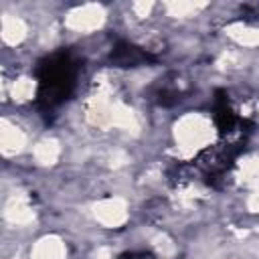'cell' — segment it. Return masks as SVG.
Here are the masks:
<instances>
[{
    "label": "cell",
    "mask_w": 259,
    "mask_h": 259,
    "mask_svg": "<svg viewBox=\"0 0 259 259\" xmlns=\"http://www.w3.org/2000/svg\"><path fill=\"white\" fill-rule=\"evenodd\" d=\"M111 61L119 67H136V65H142V63H148V61H154V57L136 47V45H127V42H119L113 53H111Z\"/></svg>",
    "instance_id": "7a4b0ae2"
},
{
    "label": "cell",
    "mask_w": 259,
    "mask_h": 259,
    "mask_svg": "<svg viewBox=\"0 0 259 259\" xmlns=\"http://www.w3.org/2000/svg\"><path fill=\"white\" fill-rule=\"evenodd\" d=\"M77 77V63L69 53H55L38 67L36 99L40 107L53 109L61 105L73 91Z\"/></svg>",
    "instance_id": "6da1fadb"
}]
</instances>
